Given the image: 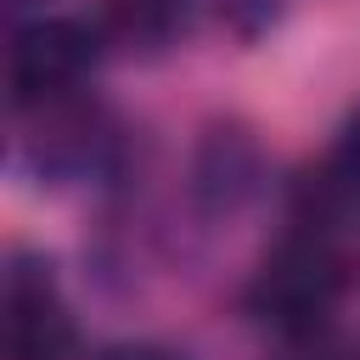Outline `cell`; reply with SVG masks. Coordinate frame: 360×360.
I'll list each match as a JSON object with an SVG mask.
<instances>
[{"mask_svg": "<svg viewBox=\"0 0 360 360\" xmlns=\"http://www.w3.org/2000/svg\"><path fill=\"white\" fill-rule=\"evenodd\" d=\"M332 191L338 197H349V202H360V118L349 124V135L338 141V158H332Z\"/></svg>", "mask_w": 360, "mask_h": 360, "instance_id": "7", "label": "cell"}, {"mask_svg": "<svg viewBox=\"0 0 360 360\" xmlns=\"http://www.w3.org/2000/svg\"><path fill=\"white\" fill-rule=\"evenodd\" d=\"M259 186V146L242 129H208L197 146V202L208 214H231Z\"/></svg>", "mask_w": 360, "mask_h": 360, "instance_id": "4", "label": "cell"}, {"mask_svg": "<svg viewBox=\"0 0 360 360\" xmlns=\"http://www.w3.org/2000/svg\"><path fill=\"white\" fill-rule=\"evenodd\" d=\"M343 281H349L343 253L326 236H287L253 270V281H248V315H259L281 338L326 326L332 304L343 298Z\"/></svg>", "mask_w": 360, "mask_h": 360, "instance_id": "1", "label": "cell"}, {"mask_svg": "<svg viewBox=\"0 0 360 360\" xmlns=\"http://www.w3.org/2000/svg\"><path fill=\"white\" fill-rule=\"evenodd\" d=\"M101 17H107V28L118 39L158 45L191 17V0H101Z\"/></svg>", "mask_w": 360, "mask_h": 360, "instance_id": "5", "label": "cell"}, {"mask_svg": "<svg viewBox=\"0 0 360 360\" xmlns=\"http://www.w3.org/2000/svg\"><path fill=\"white\" fill-rule=\"evenodd\" d=\"M73 321L51 292V276L11 270L6 281V354L11 360H68Z\"/></svg>", "mask_w": 360, "mask_h": 360, "instance_id": "3", "label": "cell"}, {"mask_svg": "<svg viewBox=\"0 0 360 360\" xmlns=\"http://www.w3.org/2000/svg\"><path fill=\"white\" fill-rule=\"evenodd\" d=\"M101 360H180V354L163 349V343H118V349H107Z\"/></svg>", "mask_w": 360, "mask_h": 360, "instance_id": "8", "label": "cell"}, {"mask_svg": "<svg viewBox=\"0 0 360 360\" xmlns=\"http://www.w3.org/2000/svg\"><path fill=\"white\" fill-rule=\"evenodd\" d=\"M276 360H360V343L349 332H332V326H309V332H287Z\"/></svg>", "mask_w": 360, "mask_h": 360, "instance_id": "6", "label": "cell"}, {"mask_svg": "<svg viewBox=\"0 0 360 360\" xmlns=\"http://www.w3.org/2000/svg\"><path fill=\"white\" fill-rule=\"evenodd\" d=\"M96 62V34L79 17H34L11 39V90L17 101L68 96Z\"/></svg>", "mask_w": 360, "mask_h": 360, "instance_id": "2", "label": "cell"}]
</instances>
